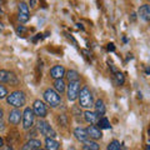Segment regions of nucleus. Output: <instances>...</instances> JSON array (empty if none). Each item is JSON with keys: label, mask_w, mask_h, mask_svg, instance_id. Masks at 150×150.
<instances>
[{"label": "nucleus", "mask_w": 150, "mask_h": 150, "mask_svg": "<svg viewBox=\"0 0 150 150\" xmlns=\"http://www.w3.org/2000/svg\"><path fill=\"white\" fill-rule=\"evenodd\" d=\"M6 101H8L9 105H11L14 108H21V106L25 105L26 96H25L24 91L16 90V91H13V93L9 94L6 96Z\"/></svg>", "instance_id": "obj_1"}, {"label": "nucleus", "mask_w": 150, "mask_h": 150, "mask_svg": "<svg viewBox=\"0 0 150 150\" xmlns=\"http://www.w3.org/2000/svg\"><path fill=\"white\" fill-rule=\"evenodd\" d=\"M44 100L46 101V104L50 105L51 108H56L60 105L62 103V98H60L59 93L54 90V89H46L44 91Z\"/></svg>", "instance_id": "obj_2"}, {"label": "nucleus", "mask_w": 150, "mask_h": 150, "mask_svg": "<svg viewBox=\"0 0 150 150\" xmlns=\"http://www.w3.org/2000/svg\"><path fill=\"white\" fill-rule=\"evenodd\" d=\"M79 104L85 109H90L93 106V94L89 90V88L84 86L79 93Z\"/></svg>", "instance_id": "obj_3"}, {"label": "nucleus", "mask_w": 150, "mask_h": 150, "mask_svg": "<svg viewBox=\"0 0 150 150\" xmlns=\"http://www.w3.org/2000/svg\"><path fill=\"white\" fill-rule=\"evenodd\" d=\"M36 125H38V131H39L41 135H44L45 138H55L56 137L55 130L49 125L48 121H45L43 119H39Z\"/></svg>", "instance_id": "obj_4"}, {"label": "nucleus", "mask_w": 150, "mask_h": 150, "mask_svg": "<svg viewBox=\"0 0 150 150\" xmlns=\"http://www.w3.org/2000/svg\"><path fill=\"white\" fill-rule=\"evenodd\" d=\"M35 120V112L31 108H25L24 112H23V128L25 130H29L33 128Z\"/></svg>", "instance_id": "obj_5"}, {"label": "nucleus", "mask_w": 150, "mask_h": 150, "mask_svg": "<svg viewBox=\"0 0 150 150\" xmlns=\"http://www.w3.org/2000/svg\"><path fill=\"white\" fill-rule=\"evenodd\" d=\"M79 93H80V81H70L68 85V99L74 101L79 96Z\"/></svg>", "instance_id": "obj_6"}, {"label": "nucleus", "mask_w": 150, "mask_h": 150, "mask_svg": "<svg viewBox=\"0 0 150 150\" xmlns=\"http://www.w3.org/2000/svg\"><path fill=\"white\" fill-rule=\"evenodd\" d=\"M18 78L16 75L11 73V71H8V70H0V83H6V84H10V85H16L18 84Z\"/></svg>", "instance_id": "obj_7"}, {"label": "nucleus", "mask_w": 150, "mask_h": 150, "mask_svg": "<svg viewBox=\"0 0 150 150\" xmlns=\"http://www.w3.org/2000/svg\"><path fill=\"white\" fill-rule=\"evenodd\" d=\"M33 110H34L35 115H38L39 118H45L48 115V108L41 100H35L34 105H33Z\"/></svg>", "instance_id": "obj_8"}, {"label": "nucleus", "mask_w": 150, "mask_h": 150, "mask_svg": "<svg viewBox=\"0 0 150 150\" xmlns=\"http://www.w3.org/2000/svg\"><path fill=\"white\" fill-rule=\"evenodd\" d=\"M19 21L20 23H26L28 20H29L30 18V13H29V6H28V4L21 1L20 4H19Z\"/></svg>", "instance_id": "obj_9"}, {"label": "nucleus", "mask_w": 150, "mask_h": 150, "mask_svg": "<svg viewBox=\"0 0 150 150\" xmlns=\"http://www.w3.org/2000/svg\"><path fill=\"white\" fill-rule=\"evenodd\" d=\"M20 120H23V112L15 108L13 109L10 112H9V123L13 124V125H18L20 123Z\"/></svg>", "instance_id": "obj_10"}, {"label": "nucleus", "mask_w": 150, "mask_h": 150, "mask_svg": "<svg viewBox=\"0 0 150 150\" xmlns=\"http://www.w3.org/2000/svg\"><path fill=\"white\" fill-rule=\"evenodd\" d=\"M86 131H88V135L90 137V139H94V140H98V139H101L103 134H101V129L98 128L95 125H90L86 128Z\"/></svg>", "instance_id": "obj_11"}, {"label": "nucleus", "mask_w": 150, "mask_h": 150, "mask_svg": "<svg viewBox=\"0 0 150 150\" xmlns=\"http://www.w3.org/2000/svg\"><path fill=\"white\" fill-rule=\"evenodd\" d=\"M50 75H51V78H54V79H63V76L65 75L64 67H62V65H55V67L51 68Z\"/></svg>", "instance_id": "obj_12"}, {"label": "nucleus", "mask_w": 150, "mask_h": 150, "mask_svg": "<svg viewBox=\"0 0 150 150\" xmlns=\"http://www.w3.org/2000/svg\"><path fill=\"white\" fill-rule=\"evenodd\" d=\"M74 135H75V138H76L79 142H81V143H84V142H86L88 140V138H89V135H88V131H86V129H84V128H76L74 130Z\"/></svg>", "instance_id": "obj_13"}, {"label": "nucleus", "mask_w": 150, "mask_h": 150, "mask_svg": "<svg viewBox=\"0 0 150 150\" xmlns=\"http://www.w3.org/2000/svg\"><path fill=\"white\" fill-rule=\"evenodd\" d=\"M40 140H38V139H30L29 142H26L24 145H23V148L21 150H36V149H39L40 148Z\"/></svg>", "instance_id": "obj_14"}, {"label": "nucleus", "mask_w": 150, "mask_h": 150, "mask_svg": "<svg viewBox=\"0 0 150 150\" xmlns=\"http://www.w3.org/2000/svg\"><path fill=\"white\" fill-rule=\"evenodd\" d=\"M84 119H85L89 124H96L98 121H99V115H98L95 111L86 110L84 112Z\"/></svg>", "instance_id": "obj_15"}, {"label": "nucleus", "mask_w": 150, "mask_h": 150, "mask_svg": "<svg viewBox=\"0 0 150 150\" xmlns=\"http://www.w3.org/2000/svg\"><path fill=\"white\" fill-rule=\"evenodd\" d=\"M139 16L145 21H150V5H142L139 8Z\"/></svg>", "instance_id": "obj_16"}, {"label": "nucleus", "mask_w": 150, "mask_h": 150, "mask_svg": "<svg viewBox=\"0 0 150 150\" xmlns=\"http://www.w3.org/2000/svg\"><path fill=\"white\" fill-rule=\"evenodd\" d=\"M60 144L56 142L54 138H46L45 139V150H58Z\"/></svg>", "instance_id": "obj_17"}, {"label": "nucleus", "mask_w": 150, "mask_h": 150, "mask_svg": "<svg viewBox=\"0 0 150 150\" xmlns=\"http://www.w3.org/2000/svg\"><path fill=\"white\" fill-rule=\"evenodd\" d=\"M94 108H95V112L98 115H104L105 114V111H106V109H105V104H104V101H103L101 99H98L96 101H95V105H94Z\"/></svg>", "instance_id": "obj_18"}, {"label": "nucleus", "mask_w": 150, "mask_h": 150, "mask_svg": "<svg viewBox=\"0 0 150 150\" xmlns=\"http://www.w3.org/2000/svg\"><path fill=\"white\" fill-rule=\"evenodd\" d=\"M83 150H100V145L93 140H86V142H84Z\"/></svg>", "instance_id": "obj_19"}, {"label": "nucleus", "mask_w": 150, "mask_h": 150, "mask_svg": "<svg viewBox=\"0 0 150 150\" xmlns=\"http://www.w3.org/2000/svg\"><path fill=\"white\" fill-rule=\"evenodd\" d=\"M54 88L59 94H63L65 91V83L63 79H55L54 81Z\"/></svg>", "instance_id": "obj_20"}, {"label": "nucleus", "mask_w": 150, "mask_h": 150, "mask_svg": "<svg viewBox=\"0 0 150 150\" xmlns=\"http://www.w3.org/2000/svg\"><path fill=\"white\" fill-rule=\"evenodd\" d=\"M65 76H67V79L70 81H78L79 80V73L76 71V70H68L67 73H65Z\"/></svg>", "instance_id": "obj_21"}, {"label": "nucleus", "mask_w": 150, "mask_h": 150, "mask_svg": "<svg viewBox=\"0 0 150 150\" xmlns=\"http://www.w3.org/2000/svg\"><path fill=\"white\" fill-rule=\"evenodd\" d=\"M98 128H100V129H110L111 128V125L109 123V120H108L106 118H101L99 119V121H98Z\"/></svg>", "instance_id": "obj_22"}, {"label": "nucleus", "mask_w": 150, "mask_h": 150, "mask_svg": "<svg viewBox=\"0 0 150 150\" xmlns=\"http://www.w3.org/2000/svg\"><path fill=\"white\" fill-rule=\"evenodd\" d=\"M108 150H121V145L118 140H112V142L108 145Z\"/></svg>", "instance_id": "obj_23"}, {"label": "nucleus", "mask_w": 150, "mask_h": 150, "mask_svg": "<svg viewBox=\"0 0 150 150\" xmlns=\"http://www.w3.org/2000/svg\"><path fill=\"white\" fill-rule=\"evenodd\" d=\"M115 83L118 84V85H123L125 83V78L121 73H115Z\"/></svg>", "instance_id": "obj_24"}, {"label": "nucleus", "mask_w": 150, "mask_h": 150, "mask_svg": "<svg viewBox=\"0 0 150 150\" xmlns=\"http://www.w3.org/2000/svg\"><path fill=\"white\" fill-rule=\"evenodd\" d=\"M6 96H8V89L0 83V99H4Z\"/></svg>", "instance_id": "obj_25"}, {"label": "nucleus", "mask_w": 150, "mask_h": 150, "mask_svg": "<svg viewBox=\"0 0 150 150\" xmlns=\"http://www.w3.org/2000/svg\"><path fill=\"white\" fill-rule=\"evenodd\" d=\"M16 31H18V34H24V33L26 31V29L23 25H20V26H18L16 28Z\"/></svg>", "instance_id": "obj_26"}, {"label": "nucleus", "mask_w": 150, "mask_h": 150, "mask_svg": "<svg viewBox=\"0 0 150 150\" xmlns=\"http://www.w3.org/2000/svg\"><path fill=\"white\" fill-rule=\"evenodd\" d=\"M108 50H109V51H114L115 50V46H114V44H108Z\"/></svg>", "instance_id": "obj_27"}, {"label": "nucleus", "mask_w": 150, "mask_h": 150, "mask_svg": "<svg viewBox=\"0 0 150 150\" xmlns=\"http://www.w3.org/2000/svg\"><path fill=\"white\" fill-rule=\"evenodd\" d=\"M36 3H38V0H30V6L34 8L36 5Z\"/></svg>", "instance_id": "obj_28"}, {"label": "nucleus", "mask_w": 150, "mask_h": 150, "mask_svg": "<svg viewBox=\"0 0 150 150\" xmlns=\"http://www.w3.org/2000/svg\"><path fill=\"white\" fill-rule=\"evenodd\" d=\"M0 150H13L10 146H3V148H0Z\"/></svg>", "instance_id": "obj_29"}, {"label": "nucleus", "mask_w": 150, "mask_h": 150, "mask_svg": "<svg viewBox=\"0 0 150 150\" xmlns=\"http://www.w3.org/2000/svg\"><path fill=\"white\" fill-rule=\"evenodd\" d=\"M4 146V140H3V138H0V148H3Z\"/></svg>", "instance_id": "obj_30"}, {"label": "nucleus", "mask_w": 150, "mask_h": 150, "mask_svg": "<svg viewBox=\"0 0 150 150\" xmlns=\"http://www.w3.org/2000/svg\"><path fill=\"white\" fill-rule=\"evenodd\" d=\"M3 29H4V25H3V23L0 21V31H3Z\"/></svg>", "instance_id": "obj_31"}, {"label": "nucleus", "mask_w": 150, "mask_h": 150, "mask_svg": "<svg viewBox=\"0 0 150 150\" xmlns=\"http://www.w3.org/2000/svg\"><path fill=\"white\" fill-rule=\"evenodd\" d=\"M3 118V109H0V120H1Z\"/></svg>", "instance_id": "obj_32"}, {"label": "nucleus", "mask_w": 150, "mask_h": 150, "mask_svg": "<svg viewBox=\"0 0 150 150\" xmlns=\"http://www.w3.org/2000/svg\"><path fill=\"white\" fill-rule=\"evenodd\" d=\"M146 150H150V145H148V146H146Z\"/></svg>", "instance_id": "obj_33"}, {"label": "nucleus", "mask_w": 150, "mask_h": 150, "mask_svg": "<svg viewBox=\"0 0 150 150\" xmlns=\"http://www.w3.org/2000/svg\"><path fill=\"white\" fill-rule=\"evenodd\" d=\"M36 150H44V149H41V148H39V149H36Z\"/></svg>", "instance_id": "obj_34"}, {"label": "nucleus", "mask_w": 150, "mask_h": 150, "mask_svg": "<svg viewBox=\"0 0 150 150\" xmlns=\"http://www.w3.org/2000/svg\"><path fill=\"white\" fill-rule=\"evenodd\" d=\"M0 13H1V6H0Z\"/></svg>", "instance_id": "obj_35"}, {"label": "nucleus", "mask_w": 150, "mask_h": 150, "mask_svg": "<svg viewBox=\"0 0 150 150\" xmlns=\"http://www.w3.org/2000/svg\"><path fill=\"white\" fill-rule=\"evenodd\" d=\"M149 135H150V129H149Z\"/></svg>", "instance_id": "obj_36"}]
</instances>
